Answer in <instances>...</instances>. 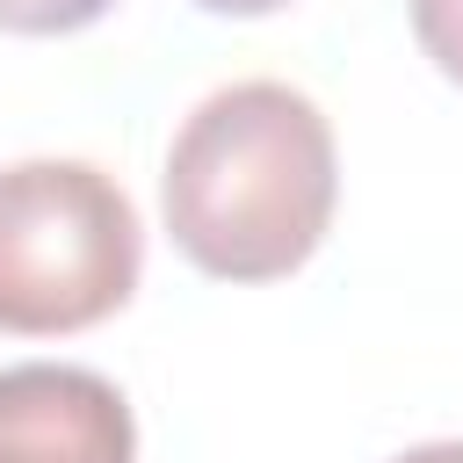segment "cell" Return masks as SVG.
<instances>
[{
	"instance_id": "cell-1",
	"label": "cell",
	"mask_w": 463,
	"mask_h": 463,
	"mask_svg": "<svg viewBox=\"0 0 463 463\" xmlns=\"http://www.w3.org/2000/svg\"><path fill=\"white\" fill-rule=\"evenodd\" d=\"M340 203L333 123L289 80H232L174 130L159 210L174 246L217 282L297 275Z\"/></svg>"
},
{
	"instance_id": "cell-2",
	"label": "cell",
	"mask_w": 463,
	"mask_h": 463,
	"mask_svg": "<svg viewBox=\"0 0 463 463\" xmlns=\"http://www.w3.org/2000/svg\"><path fill=\"white\" fill-rule=\"evenodd\" d=\"M145 275V224L123 181L87 159L0 166V333L58 340L116 318Z\"/></svg>"
},
{
	"instance_id": "cell-3",
	"label": "cell",
	"mask_w": 463,
	"mask_h": 463,
	"mask_svg": "<svg viewBox=\"0 0 463 463\" xmlns=\"http://www.w3.org/2000/svg\"><path fill=\"white\" fill-rule=\"evenodd\" d=\"M0 463H137V420L101 369H0Z\"/></svg>"
},
{
	"instance_id": "cell-4",
	"label": "cell",
	"mask_w": 463,
	"mask_h": 463,
	"mask_svg": "<svg viewBox=\"0 0 463 463\" xmlns=\"http://www.w3.org/2000/svg\"><path fill=\"white\" fill-rule=\"evenodd\" d=\"M116 0H0V29L7 36H72L87 22H101Z\"/></svg>"
},
{
	"instance_id": "cell-5",
	"label": "cell",
	"mask_w": 463,
	"mask_h": 463,
	"mask_svg": "<svg viewBox=\"0 0 463 463\" xmlns=\"http://www.w3.org/2000/svg\"><path fill=\"white\" fill-rule=\"evenodd\" d=\"M405 14H412L420 51L463 87V0H405Z\"/></svg>"
},
{
	"instance_id": "cell-6",
	"label": "cell",
	"mask_w": 463,
	"mask_h": 463,
	"mask_svg": "<svg viewBox=\"0 0 463 463\" xmlns=\"http://www.w3.org/2000/svg\"><path fill=\"white\" fill-rule=\"evenodd\" d=\"M195 7H210V14H275V7H289V0H195Z\"/></svg>"
},
{
	"instance_id": "cell-7",
	"label": "cell",
	"mask_w": 463,
	"mask_h": 463,
	"mask_svg": "<svg viewBox=\"0 0 463 463\" xmlns=\"http://www.w3.org/2000/svg\"><path fill=\"white\" fill-rule=\"evenodd\" d=\"M398 463H463V441H420V449H405Z\"/></svg>"
}]
</instances>
